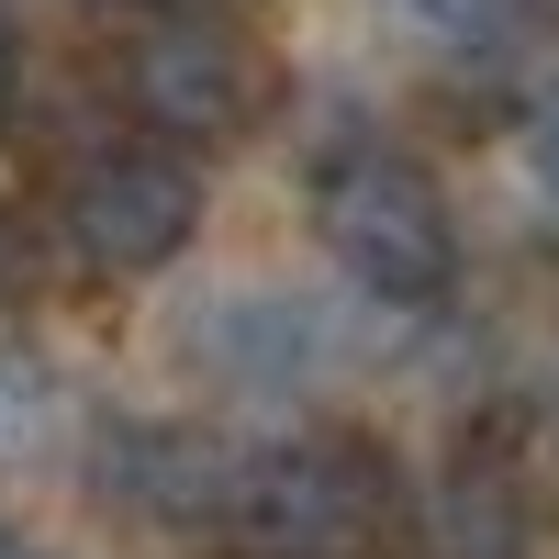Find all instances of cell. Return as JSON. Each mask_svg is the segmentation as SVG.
<instances>
[{
	"instance_id": "6da1fadb",
	"label": "cell",
	"mask_w": 559,
	"mask_h": 559,
	"mask_svg": "<svg viewBox=\"0 0 559 559\" xmlns=\"http://www.w3.org/2000/svg\"><path fill=\"white\" fill-rule=\"evenodd\" d=\"M313 224H324V258H336L369 302H437L448 280H459L448 191L414 157H392V146H358V157L324 168Z\"/></svg>"
},
{
	"instance_id": "7a4b0ae2",
	"label": "cell",
	"mask_w": 559,
	"mask_h": 559,
	"mask_svg": "<svg viewBox=\"0 0 559 559\" xmlns=\"http://www.w3.org/2000/svg\"><path fill=\"white\" fill-rule=\"evenodd\" d=\"M224 526L269 559H358L392 526V471L347 437H292L224 471Z\"/></svg>"
},
{
	"instance_id": "3957f363",
	"label": "cell",
	"mask_w": 559,
	"mask_h": 559,
	"mask_svg": "<svg viewBox=\"0 0 559 559\" xmlns=\"http://www.w3.org/2000/svg\"><path fill=\"white\" fill-rule=\"evenodd\" d=\"M202 236V179L168 146H112L68 179V247L102 280H146Z\"/></svg>"
},
{
	"instance_id": "277c9868",
	"label": "cell",
	"mask_w": 559,
	"mask_h": 559,
	"mask_svg": "<svg viewBox=\"0 0 559 559\" xmlns=\"http://www.w3.org/2000/svg\"><path fill=\"white\" fill-rule=\"evenodd\" d=\"M123 90L168 146H224L247 112H258V45L224 23V12H168L134 34L123 57Z\"/></svg>"
},
{
	"instance_id": "5b68a950",
	"label": "cell",
	"mask_w": 559,
	"mask_h": 559,
	"mask_svg": "<svg viewBox=\"0 0 559 559\" xmlns=\"http://www.w3.org/2000/svg\"><path fill=\"white\" fill-rule=\"evenodd\" d=\"M191 347H202V369H224L236 392H292V381L324 369V324H313V302H292V292H236V302L202 313Z\"/></svg>"
},
{
	"instance_id": "8992f818",
	"label": "cell",
	"mask_w": 559,
	"mask_h": 559,
	"mask_svg": "<svg viewBox=\"0 0 559 559\" xmlns=\"http://www.w3.org/2000/svg\"><path fill=\"white\" fill-rule=\"evenodd\" d=\"M224 471H236V459L179 437V426H123L112 459H102V481L123 503H146V515H224Z\"/></svg>"
},
{
	"instance_id": "52a82bcc",
	"label": "cell",
	"mask_w": 559,
	"mask_h": 559,
	"mask_svg": "<svg viewBox=\"0 0 559 559\" xmlns=\"http://www.w3.org/2000/svg\"><path fill=\"white\" fill-rule=\"evenodd\" d=\"M57 381H45L34 358H0V459H34L45 437H57Z\"/></svg>"
},
{
	"instance_id": "ba28073f",
	"label": "cell",
	"mask_w": 559,
	"mask_h": 559,
	"mask_svg": "<svg viewBox=\"0 0 559 559\" xmlns=\"http://www.w3.org/2000/svg\"><path fill=\"white\" fill-rule=\"evenodd\" d=\"M448 559H515V503L492 481H471V471L448 492Z\"/></svg>"
},
{
	"instance_id": "9c48e42d",
	"label": "cell",
	"mask_w": 559,
	"mask_h": 559,
	"mask_svg": "<svg viewBox=\"0 0 559 559\" xmlns=\"http://www.w3.org/2000/svg\"><path fill=\"white\" fill-rule=\"evenodd\" d=\"M526 179H537V202L559 213V79L537 90V112H526Z\"/></svg>"
},
{
	"instance_id": "30bf717a",
	"label": "cell",
	"mask_w": 559,
	"mask_h": 559,
	"mask_svg": "<svg viewBox=\"0 0 559 559\" xmlns=\"http://www.w3.org/2000/svg\"><path fill=\"white\" fill-rule=\"evenodd\" d=\"M403 23H426V34H492L503 23V0H392Z\"/></svg>"
},
{
	"instance_id": "8fae6325",
	"label": "cell",
	"mask_w": 559,
	"mask_h": 559,
	"mask_svg": "<svg viewBox=\"0 0 559 559\" xmlns=\"http://www.w3.org/2000/svg\"><path fill=\"white\" fill-rule=\"evenodd\" d=\"M0 123H12V34H0Z\"/></svg>"
},
{
	"instance_id": "7c38bea8",
	"label": "cell",
	"mask_w": 559,
	"mask_h": 559,
	"mask_svg": "<svg viewBox=\"0 0 559 559\" xmlns=\"http://www.w3.org/2000/svg\"><path fill=\"white\" fill-rule=\"evenodd\" d=\"M0 559H12V526H0Z\"/></svg>"
}]
</instances>
